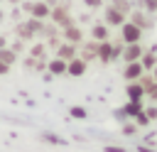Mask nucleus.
Instances as JSON below:
<instances>
[{
  "label": "nucleus",
  "mask_w": 157,
  "mask_h": 152,
  "mask_svg": "<svg viewBox=\"0 0 157 152\" xmlns=\"http://www.w3.org/2000/svg\"><path fill=\"white\" fill-rule=\"evenodd\" d=\"M96 37H105V29L103 27H96Z\"/></svg>",
  "instance_id": "obj_3"
},
{
  "label": "nucleus",
  "mask_w": 157,
  "mask_h": 152,
  "mask_svg": "<svg viewBox=\"0 0 157 152\" xmlns=\"http://www.w3.org/2000/svg\"><path fill=\"white\" fill-rule=\"evenodd\" d=\"M34 15H37V17L47 15V7H44V5H37V7H34Z\"/></svg>",
  "instance_id": "obj_2"
},
{
  "label": "nucleus",
  "mask_w": 157,
  "mask_h": 152,
  "mask_svg": "<svg viewBox=\"0 0 157 152\" xmlns=\"http://www.w3.org/2000/svg\"><path fill=\"white\" fill-rule=\"evenodd\" d=\"M137 34H140V32H137V27H132V25H125V27H123V37H125L128 42H135V39H137Z\"/></svg>",
  "instance_id": "obj_1"
},
{
  "label": "nucleus",
  "mask_w": 157,
  "mask_h": 152,
  "mask_svg": "<svg viewBox=\"0 0 157 152\" xmlns=\"http://www.w3.org/2000/svg\"><path fill=\"white\" fill-rule=\"evenodd\" d=\"M0 47H2V39H0Z\"/></svg>",
  "instance_id": "obj_6"
},
{
  "label": "nucleus",
  "mask_w": 157,
  "mask_h": 152,
  "mask_svg": "<svg viewBox=\"0 0 157 152\" xmlns=\"http://www.w3.org/2000/svg\"><path fill=\"white\" fill-rule=\"evenodd\" d=\"M147 7H150V10H155V7H157V0H147Z\"/></svg>",
  "instance_id": "obj_4"
},
{
  "label": "nucleus",
  "mask_w": 157,
  "mask_h": 152,
  "mask_svg": "<svg viewBox=\"0 0 157 152\" xmlns=\"http://www.w3.org/2000/svg\"><path fill=\"white\" fill-rule=\"evenodd\" d=\"M86 2H88V5H98L101 0H86Z\"/></svg>",
  "instance_id": "obj_5"
}]
</instances>
